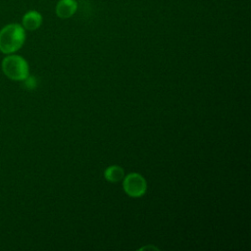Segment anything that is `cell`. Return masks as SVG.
Instances as JSON below:
<instances>
[{"mask_svg": "<svg viewBox=\"0 0 251 251\" xmlns=\"http://www.w3.org/2000/svg\"><path fill=\"white\" fill-rule=\"evenodd\" d=\"M25 40V31L19 24H9L0 30V51L11 54L18 51Z\"/></svg>", "mask_w": 251, "mask_h": 251, "instance_id": "1", "label": "cell"}, {"mask_svg": "<svg viewBox=\"0 0 251 251\" xmlns=\"http://www.w3.org/2000/svg\"><path fill=\"white\" fill-rule=\"evenodd\" d=\"M3 73L13 80H25L28 77L27 62L19 55H9L2 61Z\"/></svg>", "mask_w": 251, "mask_h": 251, "instance_id": "2", "label": "cell"}, {"mask_svg": "<svg viewBox=\"0 0 251 251\" xmlns=\"http://www.w3.org/2000/svg\"><path fill=\"white\" fill-rule=\"evenodd\" d=\"M123 188L129 197L138 198L146 193L147 182L140 174L129 173L123 178Z\"/></svg>", "mask_w": 251, "mask_h": 251, "instance_id": "3", "label": "cell"}, {"mask_svg": "<svg viewBox=\"0 0 251 251\" xmlns=\"http://www.w3.org/2000/svg\"><path fill=\"white\" fill-rule=\"evenodd\" d=\"M77 9L75 0H59L56 5V14L61 19L71 18Z\"/></svg>", "mask_w": 251, "mask_h": 251, "instance_id": "4", "label": "cell"}, {"mask_svg": "<svg viewBox=\"0 0 251 251\" xmlns=\"http://www.w3.org/2000/svg\"><path fill=\"white\" fill-rule=\"evenodd\" d=\"M42 24V16L39 12L35 10H31L26 12L22 20V25L25 29L27 30H35Z\"/></svg>", "mask_w": 251, "mask_h": 251, "instance_id": "5", "label": "cell"}, {"mask_svg": "<svg viewBox=\"0 0 251 251\" xmlns=\"http://www.w3.org/2000/svg\"><path fill=\"white\" fill-rule=\"evenodd\" d=\"M125 176L124 169L118 165L110 166L104 171V177L110 182H119L123 180Z\"/></svg>", "mask_w": 251, "mask_h": 251, "instance_id": "6", "label": "cell"}]
</instances>
